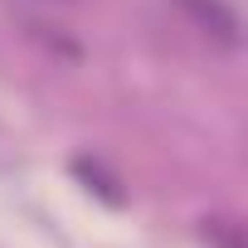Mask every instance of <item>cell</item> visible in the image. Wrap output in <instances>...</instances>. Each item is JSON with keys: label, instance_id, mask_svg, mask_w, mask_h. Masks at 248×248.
I'll use <instances>...</instances> for the list:
<instances>
[{"label": "cell", "instance_id": "7a4b0ae2", "mask_svg": "<svg viewBox=\"0 0 248 248\" xmlns=\"http://www.w3.org/2000/svg\"><path fill=\"white\" fill-rule=\"evenodd\" d=\"M63 5H78V0H63Z\"/></svg>", "mask_w": 248, "mask_h": 248}, {"label": "cell", "instance_id": "6da1fadb", "mask_svg": "<svg viewBox=\"0 0 248 248\" xmlns=\"http://www.w3.org/2000/svg\"><path fill=\"white\" fill-rule=\"evenodd\" d=\"M175 10H180L209 44H219V49H238V44H243V25H238V15H233L229 0H175Z\"/></svg>", "mask_w": 248, "mask_h": 248}]
</instances>
